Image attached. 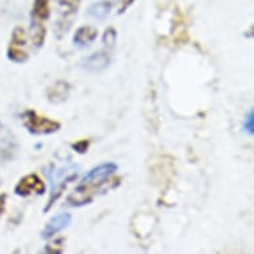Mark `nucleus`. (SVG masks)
<instances>
[{
    "label": "nucleus",
    "mask_w": 254,
    "mask_h": 254,
    "mask_svg": "<svg viewBox=\"0 0 254 254\" xmlns=\"http://www.w3.org/2000/svg\"><path fill=\"white\" fill-rule=\"evenodd\" d=\"M15 194L19 197H28L32 193H36L39 196H42L46 193V183L40 179V176L36 173H31L24 177H21L17 181L16 187L13 189Z\"/></svg>",
    "instance_id": "5"
},
{
    "label": "nucleus",
    "mask_w": 254,
    "mask_h": 254,
    "mask_svg": "<svg viewBox=\"0 0 254 254\" xmlns=\"http://www.w3.org/2000/svg\"><path fill=\"white\" fill-rule=\"evenodd\" d=\"M64 16H72L77 12L81 0H56Z\"/></svg>",
    "instance_id": "13"
},
{
    "label": "nucleus",
    "mask_w": 254,
    "mask_h": 254,
    "mask_svg": "<svg viewBox=\"0 0 254 254\" xmlns=\"http://www.w3.org/2000/svg\"><path fill=\"white\" fill-rule=\"evenodd\" d=\"M116 39H117V32L116 29L113 27H109V28L105 29L104 35H103V44L107 50H111L115 47L116 44Z\"/></svg>",
    "instance_id": "15"
},
{
    "label": "nucleus",
    "mask_w": 254,
    "mask_h": 254,
    "mask_svg": "<svg viewBox=\"0 0 254 254\" xmlns=\"http://www.w3.org/2000/svg\"><path fill=\"white\" fill-rule=\"evenodd\" d=\"M111 50L104 48L103 51L95 52L91 56L80 62V68L88 73H100L109 67L111 64Z\"/></svg>",
    "instance_id": "6"
},
{
    "label": "nucleus",
    "mask_w": 254,
    "mask_h": 254,
    "mask_svg": "<svg viewBox=\"0 0 254 254\" xmlns=\"http://www.w3.org/2000/svg\"><path fill=\"white\" fill-rule=\"evenodd\" d=\"M50 0H35L31 12L32 23H43L50 17Z\"/></svg>",
    "instance_id": "12"
},
{
    "label": "nucleus",
    "mask_w": 254,
    "mask_h": 254,
    "mask_svg": "<svg viewBox=\"0 0 254 254\" xmlns=\"http://www.w3.org/2000/svg\"><path fill=\"white\" fill-rule=\"evenodd\" d=\"M72 221V216L69 213H62L56 217H52L48 222H47L46 228L42 232V237L48 240V238L54 237L55 234H58L59 232H62L63 229H65Z\"/></svg>",
    "instance_id": "7"
},
{
    "label": "nucleus",
    "mask_w": 254,
    "mask_h": 254,
    "mask_svg": "<svg viewBox=\"0 0 254 254\" xmlns=\"http://www.w3.org/2000/svg\"><path fill=\"white\" fill-rule=\"evenodd\" d=\"M173 38L177 43H185L188 40L187 27H185V20H184V15L181 13L179 8H176L175 16H173Z\"/></svg>",
    "instance_id": "11"
},
{
    "label": "nucleus",
    "mask_w": 254,
    "mask_h": 254,
    "mask_svg": "<svg viewBox=\"0 0 254 254\" xmlns=\"http://www.w3.org/2000/svg\"><path fill=\"white\" fill-rule=\"evenodd\" d=\"M32 29H34V34H32V40L36 48H42L44 42H46V27L43 23H32Z\"/></svg>",
    "instance_id": "14"
},
{
    "label": "nucleus",
    "mask_w": 254,
    "mask_h": 254,
    "mask_svg": "<svg viewBox=\"0 0 254 254\" xmlns=\"http://www.w3.org/2000/svg\"><path fill=\"white\" fill-rule=\"evenodd\" d=\"M245 130L249 134H252V136L254 134V112L253 111H250L249 115H248V117H246Z\"/></svg>",
    "instance_id": "17"
},
{
    "label": "nucleus",
    "mask_w": 254,
    "mask_h": 254,
    "mask_svg": "<svg viewBox=\"0 0 254 254\" xmlns=\"http://www.w3.org/2000/svg\"><path fill=\"white\" fill-rule=\"evenodd\" d=\"M5 205H7V194L5 193H0V217L4 213Z\"/></svg>",
    "instance_id": "19"
},
{
    "label": "nucleus",
    "mask_w": 254,
    "mask_h": 254,
    "mask_svg": "<svg viewBox=\"0 0 254 254\" xmlns=\"http://www.w3.org/2000/svg\"><path fill=\"white\" fill-rule=\"evenodd\" d=\"M77 168H62L59 171L54 172V177H51V181H52V188H51L50 198H48V202H47V206L44 208L43 212L47 213L52 208V205L56 202V201L60 198V196L63 194V192L65 190V188L68 187V184L71 183L72 180H75L77 177V172H75Z\"/></svg>",
    "instance_id": "3"
},
{
    "label": "nucleus",
    "mask_w": 254,
    "mask_h": 254,
    "mask_svg": "<svg viewBox=\"0 0 254 254\" xmlns=\"http://www.w3.org/2000/svg\"><path fill=\"white\" fill-rule=\"evenodd\" d=\"M119 167L115 163H104L97 165L84 176L79 185L75 188L73 193H71L67 198V205L69 206H83L91 204L97 194L105 193L112 181L119 179H113Z\"/></svg>",
    "instance_id": "1"
},
{
    "label": "nucleus",
    "mask_w": 254,
    "mask_h": 254,
    "mask_svg": "<svg viewBox=\"0 0 254 254\" xmlns=\"http://www.w3.org/2000/svg\"><path fill=\"white\" fill-rule=\"evenodd\" d=\"M71 85L67 81H58L47 89V99L51 104H60L67 100Z\"/></svg>",
    "instance_id": "8"
},
{
    "label": "nucleus",
    "mask_w": 254,
    "mask_h": 254,
    "mask_svg": "<svg viewBox=\"0 0 254 254\" xmlns=\"http://www.w3.org/2000/svg\"><path fill=\"white\" fill-rule=\"evenodd\" d=\"M97 34L99 32H97V28H95V27H92V25H83V27H80L76 31L72 42H73L75 46L80 47V48H84V47L89 46V44H92V43L96 40Z\"/></svg>",
    "instance_id": "9"
},
{
    "label": "nucleus",
    "mask_w": 254,
    "mask_h": 254,
    "mask_svg": "<svg viewBox=\"0 0 254 254\" xmlns=\"http://www.w3.org/2000/svg\"><path fill=\"white\" fill-rule=\"evenodd\" d=\"M111 9H112V3L109 0H101V1H97V3L89 5L87 15L92 17L93 20L103 21L107 19Z\"/></svg>",
    "instance_id": "10"
},
{
    "label": "nucleus",
    "mask_w": 254,
    "mask_h": 254,
    "mask_svg": "<svg viewBox=\"0 0 254 254\" xmlns=\"http://www.w3.org/2000/svg\"><path fill=\"white\" fill-rule=\"evenodd\" d=\"M134 0H120V8H119V15H121V13H124L127 9L129 8L130 5L133 4Z\"/></svg>",
    "instance_id": "18"
},
{
    "label": "nucleus",
    "mask_w": 254,
    "mask_h": 254,
    "mask_svg": "<svg viewBox=\"0 0 254 254\" xmlns=\"http://www.w3.org/2000/svg\"><path fill=\"white\" fill-rule=\"evenodd\" d=\"M27 44V35L25 31L21 27H16L12 31L11 35V42L7 48V59L9 62L16 63V64H23L28 60L29 55L24 50Z\"/></svg>",
    "instance_id": "4"
},
{
    "label": "nucleus",
    "mask_w": 254,
    "mask_h": 254,
    "mask_svg": "<svg viewBox=\"0 0 254 254\" xmlns=\"http://www.w3.org/2000/svg\"><path fill=\"white\" fill-rule=\"evenodd\" d=\"M89 144H91V141L87 140V138L85 140H80V141L72 144V149H75L77 153L84 154L88 150V148H89Z\"/></svg>",
    "instance_id": "16"
},
{
    "label": "nucleus",
    "mask_w": 254,
    "mask_h": 254,
    "mask_svg": "<svg viewBox=\"0 0 254 254\" xmlns=\"http://www.w3.org/2000/svg\"><path fill=\"white\" fill-rule=\"evenodd\" d=\"M21 121L25 129L31 134H52L62 128V124L59 121L42 116L32 109L24 111L21 115Z\"/></svg>",
    "instance_id": "2"
}]
</instances>
